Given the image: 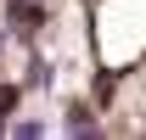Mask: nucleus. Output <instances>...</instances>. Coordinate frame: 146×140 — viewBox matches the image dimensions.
<instances>
[{"label":"nucleus","instance_id":"7ed1b4c3","mask_svg":"<svg viewBox=\"0 0 146 140\" xmlns=\"http://www.w3.org/2000/svg\"><path fill=\"white\" fill-rule=\"evenodd\" d=\"M11 135H23V140H39V135H51V123H45V118H17V123H11Z\"/></svg>","mask_w":146,"mask_h":140},{"label":"nucleus","instance_id":"f03ea898","mask_svg":"<svg viewBox=\"0 0 146 140\" xmlns=\"http://www.w3.org/2000/svg\"><path fill=\"white\" fill-rule=\"evenodd\" d=\"M17 106H23V84H11V79H6V84H0V123L11 118Z\"/></svg>","mask_w":146,"mask_h":140},{"label":"nucleus","instance_id":"f257e3e1","mask_svg":"<svg viewBox=\"0 0 146 140\" xmlns=\"http://www.w3.org/2000/svg\"><path fill=\"white\" fill-rule=\"evenodd\" d=\"M62 129H68V135H96L101 123H96V112H90L84 101H73L68 112H62Z\"/></svg>","mask_w":146,"mask_h":140}]
</instances>
